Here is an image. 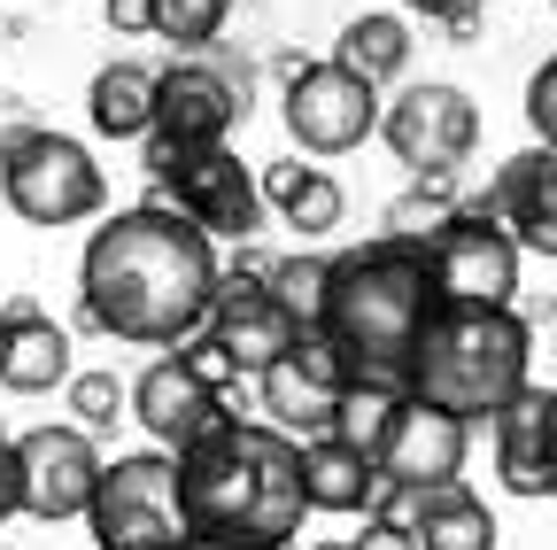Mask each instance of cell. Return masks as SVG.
Segmentation results:
<instances>
[{
	"mask_svg": "<svg viewBox=\"0 0 557 550\" xmlns=\"http://www.w3.org/2000/svg\"><path fill=\"white\" fill-rule=\"evenodd\" d=\"M218 241L171 201H132L78 256V326L132 350H186L218 310Z\"/></svg>",
	"mask_w": 557,
	"mask_h": 550,
	"instance_id": "cell-1",
	"label": "cell"
},
{
	"mask_svg": "<svg viewBox=\"0 0 557 550\" xmlns=\"http://www.w3.org/2000/svg\"><path fill=\"white\" fill-rule=\"evenodd\" d=\"M178 512L194 542L225 550H287L310 520L302 442L278 427H225L178 457Z\"/></svg>",
	"mask_w": 557,
	"mask_h": 550,
	"instance_id": "cell-2",
	"label": "cell"
},
{
	"mask_svg": "<svg viewBox=\"0 0 557 550\" xmlns=\"http://www.w3.org/2000/svg\"><path fill=\"white\" fill-rule=\"evenodd\" d=\"M442 310V280H434V248L426 241H403L380 233L364 248L333 256V280H325V310L318 333L348 357L357 380H387L403 388L410 357H418V333ZM410 395V388H403Z\"/></svg>",
	"mask_w": 557,
	"mask_h": 550,
	"instance_id": "cell-3",
	"label": "cell"
},
{
	"mask_svg": "<svg viewBox=\"0 0 557 550\" xmlns=\"http://www.w3.org/2000/svg\"><path fill=\"white\" fill-rule=\"evenodd\" d=\"M527 357H534V333L511 303H442L426 318V333H418V357H410L403 388L434 411H457L465 427H480L519 388H534Z\"/></svg>",
	"mask_w": 557,
	"mask_h": 550,
	"instance_id": "cell-4",
	"label": "cell"
},
{
	"mask_svg": "<svg viewBox=\"0 0 557 550\" xmlns=\"http://www.w3.org/2000/svg\"><path fill=\"white\" fill-rule=\"evenodd\" d=\"M0 109H9V124H0V201L39 233L101 218L109 210V179H101L94 148L54 132V124H32L16 101H0Z\"/></svg>",
	"mask_w": 557,
	"mask_h": 550,
	"instance_id": "cell-5",
	"label": "cell"
},
{
	"mask_svg": "<svg viewBox=\"0 0 557 550\" xmlns=\"http://www.w3.org/2000/svg\"><path fill=\"white\" fill-rule=\"evenodd\" d=\"M233 124H248V62L233 54H178L171 71L156 78V132L148 148V171H163L171 156H201V148H225Z\"/></svg>",
	"mask_w": 557,
	"mask_h": 550,
	"instance_id": "cell-6",
	"label": "cell"
},
{
	"mask_svg": "<svg viewBox=\"0 0 557 550\" xmlns=\"http://www.w3.org/2000/svg\"><path fill=\"white\" fill-rule=\"evenodd\" d=\"M94 550H186V512H178V457L171 450H124L101 465V489L86 504Z\"/></svg>",
	"mask_w": 557,
	"mask_h": 550,
	"instance_id": "cell-7",
	"label": "cell"
},
{
	"mask_svg": "<svg viewBox=\"0 0 557 550\" xmlns=\"http://www.w3.org/2000/svg\"><path fill=\"white\" fill-rule=\"evenodd\" d=\"M278 71H287L278 117H287V140H295L302 156H348V148H364L372 132H380V117H387L380 86L357 78V71H341L333 54H325V62L287 54Z\"/></svg>",
	"mask_w": 557,
	"mask_h": 550,
	"instance_id": "cell-8",
	"label": "cell"
},
{
	"mask_svg": "<svg viewBox=\"0 0 557 550\" xmlns=\"http://www.w3.org/2000/svg\"><path fill=\"white\" fill-rule=\"evenodd\" d=\"M178 218H194L209 241H256L263 233V179L233 156V148H201V156H171L156 171V194Z\"/></svg>",
	"mask_w": 557,
	"mask_h": 550,
	"instance_id": "cell-9",
	"label": "cell"
},
{
	"mask_svg": "<svg viewBox=\"0 0 557 550\" xmlns=\"http://www.w3.org/2000/svg\"><path fill=\"white\" fill-rule=\"evenodd\" d=\"M380 140H387L395 163H410L418 179H457V163H465L472 140H480V109H472V94L449 86V78H418V86H403V94L387 101Z\"/></svg>",
	"mask_w": 557,
	"mask_h": 550,
	"instance_id": "cell-10",
	"label": "cell"
},
{
	"mask_svg": "<svg viewBox=\"0 0 557 550\" xmlns=\"http://www.w3.org/2000/svg\"><path fill=\"white\" fill-rule=\"evenodd\" d=\"M426 248H434L442 303H511L519 295V241H511V225L496 218L487 194L457 201V218Z\"/></svg>",
	"mask_w": 557,
	"mask_h": 550,
	"instance_id": "cell-11",
	"label": "cell"
},
{
	"mask_svg": "<svg viewBox=\"0 0 557 550\" xmlns=\"http://www.w3.org/2000/svg\"><path fill=\"white\" fill-rule=\"evenodd\" d=\"M256 388H263V427L295 435V442H318V435H333L341 395L357 388V372H348V357L333 350L318 326H302V333H295V350L278 357Z\"/></svg>",
	"mask_w": 557,
	"mask_h": 550,
	"instance_id": "cell-12",
	"label": "cell"
},
{
	"mask_svg": "<svg viewBox=\"0 0 557 550\" xmlns=\"http://www.w3.org/2000/svg\"><path fill=\"white\" fill-rule=\"evenodd\" d=\"M16 465H24V512L62 527V520H86L94 489H101V442L86 427H24L16 435Z\"/></svg>",
	"mask_w": 557,
	"mask_h": 550,
	"instance_id": "cell-13",
	"label": "cell"
},
{
	"mask_svg": "<svg viewBox=\"0 0 557 550\" xmlns=\"http://www.w3.org/2000/svg\"><path fill=\"white\" fill-rule=\"evenodd\" d=\"M132 419L148 427V442H156V450L186 457L194 442L225 435V427H240V411H233L218 388H201V380L186 372V357L171 350V357H156L148 372L132 380Z\"/></svg>",
	"mask_w": 557,
	"mask_h": 550,
	"instance_id": "cell-14",
	"label": "cell"
},
{
	"mask_svg": "<svg viewBox=\"0 0 557 550\" xmlns=\"http://www.w3.org/2000/svg\"><path fill=\"white\" fill-rule=\"evenodd\" d=\"M465 457H472V427L457 411H434L410 395L395 435L380 442V480H395V489H449V480H465Z\"/></svg>",
	"mask_w": 557,
	"mask_h": 550,
	"instance_id": "cell-15",
	"label": "cell"
},
{
	"mask_svg": "<svg viewBox=\"0 0 557 550\" xmlns=\"http://www.w3.org/2000/svg\"><path fill=\"white\" fill-rule=\"evenodd\" d=\"M487 442L511 497H557V388H519L487 419Z\"/></svg>",
	"mask_w": 557,
	"mask_h": 550,
	"instance_id": "cell-16",
	"label": "cell"
},
{
	"mask_svg": "<svg viewBox=\"0 0 557 550\" xmlns=\"http://www.w3.org/2000/svg\"><path fill=\"white\" fill-rule=\"evenodd\" d=\"M70 380H78V365H70V333L32 295L0 303V388H9V395H54Z\"/></svg>",
	"mask_w": 557,
	"mask_h": 550,
	"instance_id": "cell-17",
	"label": "cell"
},
{
	"mask_svg": "<svg viewBox=\"0 0 557 550\" xmlns=\"http://www.w3.org/2000/svg\"><path fill=\"white\" fill-rule=\"evenodd\" d=\"M487 201L511 225L519 256H557V148L504 156V171L487 179Z\"/></svg>",
	"mask_w": 557,
	"mask_h": 550,
	"instance_id": "cell-18",
	"label": "cell"
},
{
	"mask_svg": "<svg viewBox=\"0 0 557 550\" xmlns=\"http://www.w3.org/2000/svg\"><path fill=\"white\" fill-rule=\"evenodd\" d=\"M209 326L225 333L233 365L256 372V380H263L278 357H287V350H295V333H302L287 310L271 303V288H256V280H218V310H209Z\"/></svg>",
	"mask_w": 557,
	"mask_h": 550,
	"instance_id": "cell-19",
	"label": "cell"
},
{
	"mask_svg": "<svg viewBox=\"0 0 557 550\" xmlns=\"http://www.w3.org/2000/svg\"><path fill=\"white\" fill-rule=\"evenodd\" d=\"M380 489H387V480H380V457L348 450L341 435L302 442V497H310V512H333V520H372Z\"/></svg>",
	"mask_w": 557,
	"mask_h": 550,
	"instance_id": "cell-20",
	"label": "cell"
},
{
	"mask_svg": "<svg viewBox=\"0 0 557 550\" xmlns=\"http://www.w3.org/2000/svg\"><path fill=\"white\" fill-rule=\"evenodd\" d=\"M156 62H109L94 71V94H86V117L101 140H148L156 132Z\"/></svg>",
	"mask_w": 557,
	"mask_h": 550,
	"instance_id": "cell-21",
	"label": "cell"
},
{
	"mask_svg": "<svg viewBox=\"0 0 557 550\" xmlns=\"http://www.w3.org/2000/svg\"><path fill=\"white\" fill-rule=\"evenodd\" d=\"M263 210H278L302 241H318V233H333L341 225V210H348V194H341V179L333 171H318V163H271L263 171Z\"/></svg>",
	"mask_w": 557,
	"mask_h": 550,
	"instance_id": "cell-22",
	"label": "cell"
},
{
	"mask_svg": "<svg viewBox=\"0 0 557 550\" xmlns=\"http://www.w3.org/2000/svg\"><path fill=\"white\" fill-rule=\"evenodd\" d=\"M333 62L341 71H357V78H372V86H387V78H403L410 71V24L403 16H348L341 24V39H333Z\"/></svg>",
	"mask_w": 557,
	"mask_h": 550,
	"instance_id": "cell-23",
	"label": "cell"
},
{
	"mask_svg": "<svg viewBox=\"0 0 557 550\" xmlns=\"http://www.w3.org/2000/svg\"><path fill=\"white\" fill-rule=\"evenodd\" d=\"M418 550H496V512H487L465 480L426 489V512H418Z\"/></svg>",
	"mask_w": 557,
	"mask_h": 550,
	"instance_id": "cell-24",
	"label": "cell"
},
{
	"mask_svg": "<svg viewBox=\"0 0 557 550\" xmlns=\"http://www.w3.org/2000/svg\"><path fill=\"white\" fill-rule=\"evenodd\" d=\"M403 388H387V380H357L341 395V419H333V435L348 442V450H364V457H380V442L395 435V419H403Z\"/></svg>",
	"mask_w": 557,
	"mask_h": 550,
	"instance_id": "cell-25",
	"label": "cell"
},
{
	"mask_svg": "<svg viewBox=\"0 0 557 550\" xmlns=\"http://www.w3.org/2000/svg\"><path fill=\"white\" fill-rule=\"evenodd\" d=\"M325 280H333V256H278L271 264V303L287 310L295 326H318V310H325Z\"/></svg>",
	"mask_w": 557,
	"mask_h": 550,
	"instance_id": "cell-26",
	"label": "cell"
},
{
	"mask_svg": "<svg viewBox=\"0 0 557 550\" xmlns=\"http://www.w3.org/2000/svg\"><path fill=\"white\" fill-rule=\"evenodd\" d=\"M233 16V0H156V39H171L178 54H209Z\"/></svg>",
	"mask_w": 557,
	"mask_h": 550,
	"instance_id": "cell-27",
	"label": "cell"
},
{
	"mask_svg": "<svg viewBox=\"0 0 557 550\" xmlns=\"http://www.w3.org/2000/svg\"><path fill=\"white\" fill-rule=\"evenodd\" d=\"M62 395H70V427H86L94 442L116 435V419H132V388H124L116 372H78Z\"/></svg>",
	"mask_w": 557,
	"mask_h": 550,
	"instance_id": "cell-28",
	"label": "cell"
},
{
	"mask_svg": "<svg viewBox=\"0 0 557 550\" xmlns=\"http://www.w3.org/2000/svg\"><path fill=\"white\" fill-rule=\"evenodd\" d=\"M449 218H457V186L449 179H418L410 194L387 201V233H403V241H434Z\"/></svg>",
	"mask_w": 557,
	"mask_h": 550,
	"instance_id": "cell-29",
	"label": "cell"
},
{
	"mask_svg": "<svg viewBox=\"0 0 557 550\" xmlns=\"http://www.w3.org/2000/svg\"><path fill=\"white\" fill-rule=\"evenodd\" d=\"M178 357H186V372H194L201 388H218V395H225V388L240 380V365H233V350H225V333H218V326H201V333L186 341Z\"/></svg>",
	"mask_w": 557,
	"mask_h": 550,
	"instance_id": "cell-30",
	"label": "cell"
},
{
	"mask_svg": "<svg viewBox=\"0 0 557 550\" xmlns=\"http://www.w3.org/2000/svg\"><path fill=\"white\" fill-rule=\"evenodd\" d=\"M527 124H534V140H542V148H557V54L527 78Z\"/></svg>",
	"mask_w": 557,
	"mask_h": 550,
	"instance_id": "cell-31",
	"label": "cell"
},
{
	"mask_svg": "<svg viewBox=\"0 0 557 550\" xmlns=\"http://www.w3.org/2000/svg\"><path fill=\"white\" fill-rule=\"evenodd\" d=\"M410 16H426V24H442L449 39H472L480 32V0H403Z\"/></svg>",
	"mask_w": 557,
	"mask_h": 550,
	"instance_id": "cell-32",
	"label": "cell"
},
{
	"mask_svg": "<svg viewBox=\"0 0 557 550\" xmlns=\"http://www.w3.org/2000/svg\"><path fill=\"white\" fill-rule=\"evenodd\" d=\"M24 512V465H16V442H0V527Z\"/></svg>",
	"mask_w": 557,
	"mask_h": 550,
	"instance_id": "cell-33",
	"label": "cell"
},
{
	"mask_svg": "<svg viewBox=\"0 0 557 550\" xmlns=\"http://www.w3.org/2000/svg\"><path fill=\"white\" fill-rule=\"evenodd\" d=\"M271 264H278L271 248H256V241H233V264H225V280H256V288H263V280H271Z\"/></svg>",
	"mask_w": 557,
	"mask_h": 550,
	"instance_id": "cell-34",
	"label": "cell"
},
{
	"mask_svg": "<svg viewBox=\"0 0 557 550\" xmlns=\"http://www.w3.org/2000/svg\"><path fill=\"white\" fill-rule=\"evenodd\" d=\"M109 32H156V0H101Z\"/></svg>",
	"mask_w": 557,
	"mask_h": 550,
	"instance_id": "cell-35",
	"label": "cell"
},
{
	"mask_svg": "<svg viewBox=\"0 0 557 550\" xmlns=\"http://www.w3.org/2000/svg\"><path fill=\"white\" fill-rule=\"evenodd\" d=\"M348 550H418V535H403V527H387V520H364V535L348 542Z\"/></svg>",
	"mask_w": 557,
	"mask_h": 550,
	"instance_id": "cell-36",
	"label": "cell"
},
{
	"mask_svg": "<svg viewBox=\"0 0 557 550\" xmlns=\"http://www.w3.org/2000/svg\"><path fill=\"white\" fill-rule=\"evenodd\" d=\"M186 550H225V542H186Z\"/></svg>",
	"mask_w": 557,
	"mask_h": 550,
	"instance_id": "cell-37",
	"label": "cell"
},
{
	"mask_svg": "<svg viewBox=\"0 0 557 550\" xmlns=\"http://www.w3.org/2000/svg\"><path fill=\"white\" fill-rule=\"evenodd\" d=\"M310 550H348V542H310Z\"/></svg>",
	"mask_w": 557,
	"mask_h": 550,
	"instance_id": "cell-38",
	"label": "cell"
},
{
	"mask_svg": "<svg viewBox=\"0 0 557 550\" xmlns=\"http://www.w3.org/2000/svg\"><path fill=\"white\" fill-rule=\"evenodd\" d=\"M549 326H557V295H549Z\"/></svg>",
	"mask_w": 557,
	"mask_h": 550,
	"instance_id": "cell-39",
	"label": "cell"
},
{
	"mask_svg": "<svg viewBox=\"0 0 557 550\" xmlns=\"http://www.w3.org/2000/svg\"><path fill=\"white\" fill-rule=\"evenodd\" d=\"M549 9H557V0H549Z\"/></svg>",
	"mask_w": 557,
	"mask_h": 550,
	"instance_id": "cell-40",
	"label": "cell"
}]
</instances>
